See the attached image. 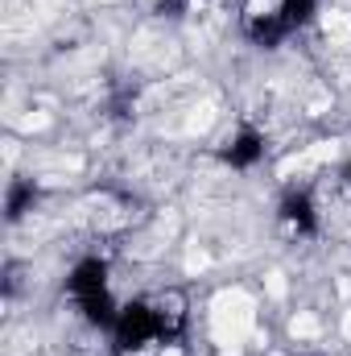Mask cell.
Returning a JSON list of instances; mask_svg holds the SVG:
<instances>
[{"label":"cell","instance_id":"7a4b0ae2","mask_svg":"<svg viewBox=\"0 0 351 356\" xmlns=\"http://www.w3.org/2000/svg\"><path fill=\"white\" fill-rule=\"evenodd\" d=\"M281 8H285V0H248V21H277L281 17Z\"/></svg>","mask_w":351,"mask_h":356},{"label":"cell","instance_id":"6da1fadb","mask_svg":"<svg viewBox=\"0 0 351 356\" xmlns=\"http://www.w3.org/2000/svg\"><path fill=\"white\" fill-rule=\"evenodd\" d=\"M252 302L244 298V290H232V294H223L219 302H215V332L223 336V340H240L248 327H252Z\"/></svg>","mask_w":351,"mask_h":356}]
</instances>
